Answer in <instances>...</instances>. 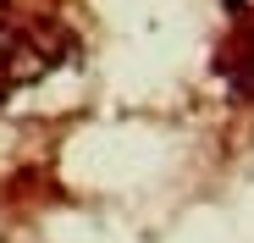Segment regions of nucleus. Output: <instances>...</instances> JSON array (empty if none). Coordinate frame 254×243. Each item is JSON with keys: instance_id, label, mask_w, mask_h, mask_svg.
I'll return each instance as SVG.
<instances>
[{"instance_id": "nucleus-1", "label": "nucleus", "mask_w": 254, "mask_h": 243, "mask_svg": "<svg viewBox=\"0 0 254 243\" xmlns=\"http://www.w3.org/2000/svg\"><path fill=\"white\" fill-rule=\"evenodd\" d=\"M66 56H77V45L56 22H33V28L0 33V105H6L11 94H22L28 83H39L45 72H56Z\"/></svg>"}, {"instance_id": "nucleus-2", "label": "nucleus", "mask_w": 254, "mask_h": 243, "mask_svg": "<svg viewBox=\"0 0 254 243\" xmlns=\"http://www.w3.org/2000/svg\"><path fill=\"white\" fill-rule=\"evenodd\" d=\"M216 66H221V77L232 83L238 100H254V17H243V22L232 28V39L221 45Z\"/></svg>"}, {"instance_id": "nucleus-3", "label": "nucleus", "mask_w": 254, "mask_h": 243, "mask_svg": "<svg viewBox=\"0 0 254 243\" xmlns=\"http://www.w3.org/2000/svg\"><path fill=\"white\" fill-rule=\"evenodd\" d=\"M238 6H243V0H227V11H238Z\"/></svg>"}]
</instances>
